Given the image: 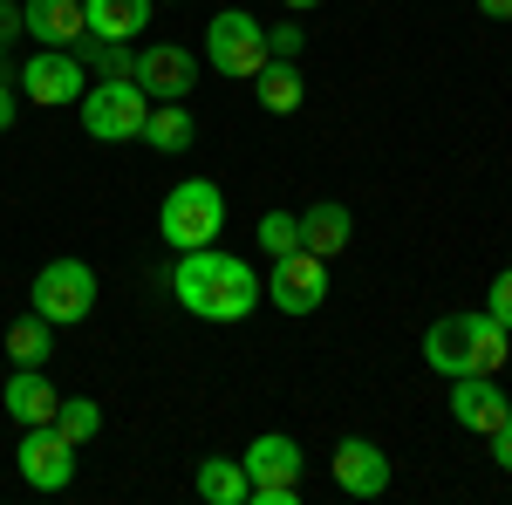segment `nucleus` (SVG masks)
<instances>
[{
	"label": "nucleus",
	"mask_w": 512,
	"mask_h": 505,
	"mask_svg": "<svg viewBox=\"0 0 512 505\" xmlns=\"http://www.w3.org/2000/svg\"><path fill=\"white\" fill-rule=\"evenodd\" d=\"M151 7H158V0H151Z\"/></svg>",
	"instance_id": "72a5a7b5"
},
{
	"label": "nucleus",
	"mask_w": 512,
	"mask_h": 505,
	"mask_svg": "<svg viewBox=\"0 0 512 505\" xmlns=\"http://www.w3.org/2000/svg\"><path fill=\"white\" fill-rule=\"evenodd\" d=\"M21 28L41 48H76L89 35V14H82V0H21Z\"/></svg>",
	"instance_id": "ddd939ff"
},
{
	"label": "nucleus",
	"mask_w": 512,
	"mask_h": 505,
	"mask_svg": "<svg viewBox=\"0 0 512 505\" xmlns=\"http://www.w3.org/2000/svg\"><path fill=\"white\" fill-rule=\"evenodd\" d=\"M253 239H260V253H267V260L294 253V246H301V212H260Z\"/></svg>",
	"instance_id": "b1692460"
},
{
	"label": "nucleus",
	"mask_w": 512,
	"mask_h": 505,
	"mask_svg": "<svg viewBox=\"0 0 512 505\" xmlns=\"http://www.w3.org/2000/svg\"><path fill=\"white\" fill-rule=\"evenodd\" d=\"M14 35H28L21 28V0H0V41H14Z\"/></svg>",
	"instance_id": "c85d7f7f"
},
{
	"label": "nucleus",
	"mask_w": 512,
	"mask_h": 505,
	"mask_svg": "<svg viewBox=\"0 0 512 505\" xmlns=\"http://www.w3.org/2000/svg\"><path fill=\"white\" fill-rule=\"evenodd\" d=\"M492 465H499V471H512V410H506V424L492 430Z\"/></svg>",
	"instance_id": "cd10ccee"
},
{
	"label": "nucleus",
	"mask_w": 512,
	"mask_h": 505,
	"mask_svg": "<svg viewBox=\"0 0 512 505\" xmlns=\"http://www.w3.org/2000/svg\"><path fill=\"white\" fill-rule=\"evenodd\" d=\"M0 349L14 355V362H21V369H41V362H48V355H55V321H41V314H28V321H14V328H7V342H0Z\"/></svg>",
	"instance_id": "412c9836"
},
{
	"label": "nucleus",
	"mask_w": 512,
	"mask_h": 505,
	"mask_svg": "<svg viewBox=\"0 0 512 505\" xmlns=\"http://www.w3.org/2000/svg\"><path fill=\"white\" fill-rule=\"evenodd\" d=\"M76 110H82V130H89L96 144H130V137H144L151 96H144L130 76H110V82H89Z\"/></svg>",
	"instance_id": "20e7f679"
},
{
	"label": "nucleus",
	"mask_w": 512,
	"mask_h": 505,
	"mask_svg": "<svg viewBox=\"0 0 512 505\" xmlns=\"http://www.w3.org/2000/svg\"><path fill=\"white\" fill-rule=\"evenodd\" d=\"M280 7H294V14H315L321 0H280Z\"/></svg>",
	"instance_id": "2f4dec72"
},
{
	"label": "nucleus",
	"mask_w": 512,
	"mask_h": 505,
	"mask_svg": "<svg viewBox=\"0 0 512 505\" xmlns=\"http://www.w3.org/2000/svg\"><path fill=\"white\" fill-rule=\"evenodd\" d=\"M144 144H151V151H164V157H185L198 144L192 110H185V103H151V117H144Z\"/></svg>",
	"instance_id": "6ab92c4d"
},
{
	"label": "nucleus",
	"mask_w": 512,
	"mask_h": 505,
	"mask_svg": "<svg viewBox=\"0 0 512 505\" xmlns=\"http://www.w3.org/2000/svg\"><path fill=\"white\" fill-rule=\"evenodd\" d=\"M478 14L485 21H512V0H478Z\"/></svg>",
	"instance_id": "7c9ffc66"
},
{
	"label": "nucleus",
	"mask_w": 512,
	"mask_h": 505,
	"mask_svg": "<svg viewBox=\"0 0 512 505\" xmlns=\"http://www.w3.org/2000/svg\"><path fill=\"white\" fill-rule=\"evenodd\" d=\"M0 76H7V41H0Z\"/></svg>",
	"instance_id": "473e14b6"
},
{
	"label": "nucleus",
	"mask_w": 512,
	"mask_h": 505,
	"mask_svg": "<svg viewBox=\"0 0 512 505\" xmlns=\"http://www.w3.org/2000/svg\"><path fill=\"white\" fill-rule=\"evenodd\" d=\"M158 233L171 253H192V246H212L226 233V192L212 178H185L164 192V212H158Z\"/></svg>",
	"instance_id": "7ed1b4c3"
},
{
	"label": "nucleus",
	"mask_w": 512,
	"mask_h": 505,
	"mask_svg": "<svg viewBox=\"0 0 512 505\" xmlns=\"http://www.w3.org/2000/svg\"><path fill=\"white\" fill-rule=\"evenodd\" d=\"M82 14L96 41H137L151 21V0H82Z\"/></svg>",
	"instance_id": "a211bd4d"
},
{
	"label": "nucleus",
	"mask_w": 512,
	"mask_h": 505,
	"mask_svg": "<svg viewBox=\"0 0 512 505\" xmlns=\"http://www.w3.org/2000/svg\"><path fill=\"white\" fill-rule=\"evenodd\" d=\"M328 471H335V485H342L349 499H383V492H390V458H383L369 437H342V444L328 451Z\"/></svg>",
	"instance_id": "9b49d317"
},
{
	"label": "nucleus",
	"mask_w": 512,
	"mask_h": 505,
	"mask_svg": "<svg viewBox=\"0 0 512 505\" xmlns=\"http://www.w3.org/2000/svg\"><path fill=\"white\" fill-rule=\"evenodd\" d=\"M0 130H14V82L0 76Z\"/></svg>",
	"instance_id": "c756f323"
},
{
	"label": "nucleus",
	"mask_w": 512,
	"mask_h": 505,
	"mask_svg": "<svg viewBox=\"0 0 512 505\" xmlns=\"http://www.w3.org/2000/svg\"><path fill=\"white\" fill-rule=\"evenodd\" d=\"M130 82H137L151 103H185V96L198 89V55H192V48H178V41L144 48V55H137V69H130Z\"/></svg>",
	"instance_id": "1a4fd4ad"
},
{
	"label": "nucleus",
	"mask_w": 512,
	"mask_h": 505,
	"mask_svg": "<svg viewBox=\"0 0 512 505\" xmlns=\"http://www.w3.org/2000/svg\"><path fill=\"white\" fill-rule=\"evenodd\" d=\"M55 403H62V396H55V383H48L41 369H14L7 389H0V410H7L21 430L28 424H55Z\"/></svg>",
	"instance_id": "4468645a"
},
{
	"label": "nucleus",
	"mask_w": 512,
	"mask_h": 505,
	"mask_svg": "<svg viewBox=\"0 0 512 505\" xmlns=\"http://www.w3.org/2000/svg\"><path fill=\"white\" fill-rule=\"evenodd\" d=\"M205 55H212L219 76H246V82H253L260 69H267L274 48H267V28H260L246 7H226V14L205 21Z\"/></svg>",
	"instance_id": "39448f33"
},
{
	"label": "nucleus",
	"mask_w": 512,
	"mask_h": 505,
	"mask_svg": "<svg viewBox=\"0 0 512 505\" xmlns=\"http://www.w3.org/2000/svg\"><path fill=\"white\" fill-rule=\"evenodd\" d=\"M506 410H512V396L499 389V376H451V417H458V430L492 437L506 424Z\"/></svg>",
	"instance_id": "f8f14e48"
},
{
	"label": "nucleus",
	"mask_w": 512,
	"mask_h": 505,
	"mask_svg": "<svg viewBox=\"0 0 512 505\" xmlns=\"http://www.w3.org/2000/svg\"><path fill=\"white\" fill-rule=\"evenodd\" d=\"M321 301H328V260L308 253V246L280 253L274 260V308L280 314H315Z\"/></svg>",
	"instance_id": "9d476101"
},
{
	"label": "nucleus",
	"mask_w": 512,
	"mask_h": 505,
	"mask_svg": "<svg viewBox=\"0 0 512 505\" xmlns=\"http://www.w3.org/2000/svg\"><path fill=\"white\" fill-rule=\"evenodd\" d=\"M55 430L82 451V444H96V437H103V410H96L89 396H62V403H55Z\"/></svg>",
	"instance_id": "5701e85b"
},
{
	"label": "nucleus",
	"mask_w": 512,
	"mask_h": 505,
	"mask_svg": "<svg viewBox=\"0 0 512 505\" xmlns=\"http://www.w3.org/2000/svg\"><path fill=\"white\" fill-rule=\"evenodd\" d=\"M76 55H82V69H89L96 82L130 76V69H137V48H130V41H96V35H82V41H76Z\"/></svg>",
	"instance_id": "4be33fe9"
},
{
	"label": "nucleus",
	"mask_w": 512,
	"mask_h": 505,
	"mask_svg": "<svg viewBox=\"0 0 512 505\" xmlns=\"http://www.w3.org/2000/svg\"><path fill=\"white\" fill-rule=\"evenodd\" d=\"M246 478H301L308 471V458H301V444L287 437V430H267V437H253L246 444Z\"/></svg>",
	"instance_id": "f3484780"
},
{
	"label": "nucleus",
	"mask_w": 512,
	"mask_h": 505,
	"mask_svg": "<svg viewBox=\"0 0 512 505\" xmlns=\"http://www.w3.org/2000/svg\"><path fill=\"white\" fill-rule=\"evenodd\" d=\"M28 301H35L41 321L76 328V321H89V308H96V273L82 267V260H48V267L35 273V287H28Z\"/></svg>",
	"instance_id": "423d86ee"
},
{
	"label": "nucleus",
	"mask_w": 512,
	"mask_h": 505,
	"mask_svg": "<svg viewBox=\"0 0 512 505\" xmlns=\"http://www.w3.org/2000/svg\"><path fill=\"white\" fill-rule=\"evenodd\" d=\"M485 314H492L499 328H512V267L499 273V280H492V301H485Z\"/></svg>",
	"instance_id": "a878e982"
},
{
	"label": "nucleus",
	"mask_w": 512,
	"mask_h": 505,
	"mask_svg": "<svg viewBox=\"0 0 512 505\" xmlns=\"http://www.w3.org/2000/svg\"><path fill=\"white\" fill-rule=\"evenodd\" d=\"M14 465H21V478H28L35 492H62V485L76 478V444L55 424H28L21 444H14Z\"/></svg>",
	"instance_id": "0eeeda50"
},
{
	"label": "nucleus",
	"mask_w": 512,
	"mask_h": 505,
	"mask_svg": "<svg viewBox=\"0 0 512 505\" xmlns=\"http://www.w3.org/2000/svg\"><path fill=\"white\" fill-rule=\"evenodd\" d=\"M512 355V328H499L492 314H437L424 328V362L437 376H499Z\"/></svg>",
	"instance_id": "f03ea898"
},
{
	"label": "nucleus",
	"mask_w": 512,
	"mask_h": 505,
	"mask_svg": "<svg viewBox=\"0 0 512 505\" xmlns=\"http://www.w3.org/2000/svg\"><path fill=\"white\" fill-rule=\"evenodd\" d=\"M253 96H260L267 117H294V110L308 103V76H301L287 55H267V69L253 76Z\"/></svg>",
	"instance_id": "dca6fc26"
},
{
	"label": "nucleus",
	"mask_w": 512,
	"mask_h": 505,
	"mask_svg": "<svg viewBox=\"0 0 512 505\" xmlns=\"http://www.w3.org/2000/svg\"><path fill=\"white\" fill-rule=\"evenodd\" d=\"M349 239H355V212L342 205V198H315V205L301 212V246H308V253L335 260Z\"/></svg>",
	"instance_id": "2eb2a0df"
},
{
	"label": "nucleus",
	"mask_w": 512,
	"mask_h": 505,
	"mask_svg": "<svg viewBox=\"0 0 512 505\" xmlns=\"http://www.w3.org/2000/svg\"><path fill=\"white\" fill-rule=\"evenodd\" d=\"M82 89H89V69H82L76 48H41L35 62L21 69V96H28V103H41V110L82 103Z\"/></svg>",
	"instance_id": "6e6552de"
},
{
	"label": "nucleus",
	"mask_w": 512,
	"mask_h": 505,
	"mask_svg": "<svg viewBox=\"0 0 512 505\" xmlns=\"http://www.w3.org/2000/svg\"><path fill=\"white\" fill-rule=\"evenodd\" d=\"M267 48H274V55H287V62H294V55H301V48H308V35H301V21H280L274 35H267Z\"/></svg>",
	"instance_id": "bb28decb"
},
{
	"label": "nucleus",
	"mask_w": 512,
	"mask_h": 505,
	"mask_svg": "<svg viewBox=\"0 0 512 505\" xmlns=\"http://www.w3.org/2000/svg\"><path fill=\"white\" fill-rule=\"evenodd\" d=\"M246 505H301V478H253Z\"/></svg>",
	"instance_id": "393cba45"
},
{
	"label": "nucleus",
	"mask_w": 512,
	"mask_h": 505,
	"mask_svg": "<svg viewBox=\"0 0 512 505\" xmlns=\"http://www.w3.org/2000/svg\"><path fill=\"white\" fill-rule=\"evenodd\" d=\"M246 485H253V478H246L239 458H205V465H198V499L205 505H246Z\"/></svg>",
	"instance_id": "aec40b11"
},
{
	"label": "nucleus",
	"mask_w": 512,
	"mask_h": 505,
	"mask_svg": "<svg viewBox=\"0 0 512 505\" xmlns=\"http://www.w3.org/2000/svg\"><path fill=\"white\" fill-rule=\"evenodd\" d=\"M171 294H178V308L198 314V321H246V314L267 301L260 273L246 267L239 253H219V246H192V253H178Z\"/></svg>",
	"instance_id": "f257e3e1"
}]
</instances>
